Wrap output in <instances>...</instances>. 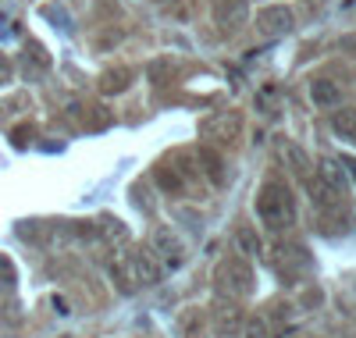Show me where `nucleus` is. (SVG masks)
I'll list each match as a JSON object with an SVG mask.
<instances>
[{
  "label": "nucleus",
  "mask_w": 356,
  "mask_h": 338,
  "mask_svg": "<svg viewBox=\"0 0 356 338\" xmlns=\"http://www.w3.org/2000/svg\"><path fill=\"white\" fill-rule=\"evenodd\" d=\"M239 246L246 253H260V239L253 235V228H239Z\"/></svg>",
  "instance_id": "10"
},
{
  "label": "nucleus",
  "mask_w": 356,
  "mask_h": 338,
  "mask_svg": "<svg viewBox=\"0 0 356 338\" xmlns=\"http://www.w3.org/2000/svg\"><path fill=\"white\" fill-rule=\"evenodd\" d=\"M246 335H250V338H264V335H267V328H264V321H250V328H246Z\"/></svg>",
  "instance_id": "12"
},
{
  "label": "nucleus",
  "mask_w": 356,
  "mask_h": 338,
  "mask_svg": "<svg viewBox=\"0 0 356 338\" xmlns=\"http://www.w3.org/2000/svg\"><path fill=\"white\" fill-rule=\"evenodd\" d=\"M214 18L225 29H239L246 22V0H221V4L214 8Z\"/></svg>",
  "instance_id": "6"
},
{
  "label": "nucleus",
  "mask_w": 356,
  "mask_h": 338,
  "mask_svg": "<svg viewBox=\"0 0 356 338\" xmlns=\"http://www.w3.org/2000/svg\"><path fill=\"white\" fill-rule=\"evenodd\" d=\"M310 100H314V107H339L342 93H339V86H335V82L317 79V82H310Z\"/></svg>",
  "instance_id": "7"
},
{
  "label": "nucleus",
  "mask_w": 356,
  "mask_h": 338,
  "mask_svg": "<svg viewBox=\"0 0 356 338\" xmlns=\"http://www.w3.org/2000/svg\"><path fill=\"white\" fill-rule=\"evenodd\" d=\"M125 79H129V72H118V75H104V93H118V89H125Z\"/></svg>",
  "instance_id": "11"
},
{
  "label": "nucleus",
  "mask_w": 356,
  "mask_h": 338,
  "mask_svg": "<svg viewBox=\"0 0 356 338\" xmlns=\"http://www.w3.org/2000/svg\"><path fill=\"white\" fill-rule=\"evenodd\" d=\"M332 125H335V132H339L342 139H353V143H356V111H335Z\"/></svg>",
  "instance_id": "9"
},
{
  "label": "nucleus",
  "mask_w": 356,
  "mask_h": 338,
  "mask_svg": "<svg viewBox=\"0 0 356 338\" xmlns=\"http://www.w3.org/2000/svg\"><path fill=\"white\" fill-rule=\"evenodd\" d=\"M257 218L267 228H285L292 225V196L282 182H264V189L257 196Z\"/></svg>",
  "instance_id": "1"
},
{
  "label": "nucleus",
  "mask_w": 356,
  "mask_h": 338,
  "mask_svg": "<svg viewBox=\"0 0 356 338\" xmlns=\"http://www.w3.org/2000/svg\"><path fill=\"white\" fill-rule=\"evenodd\" d=\"M321 182H324V186H328L335 196L346 193V171H342L339 164H332V161H324V164H321Z\"/></svg>",
  "instance_id": "8"
},
{
  "label": "nucleus",
  "mask_w": 356,
  "mask_h": 338,
  "mask_svg": "<svg viewBox=\"0 0 356 338\" xmlns=\"http://www.w3.org/2000/svg\"><path fill=\"white\" fill-rule=\"evenodd\" d=\"M221 278H225L221 285H225L228 292H235V296H246V292L253 289V285H250L253 274H250V267H246L243 260H228V264L221 267Z\"/></svg>",
  "instance_id": "3"
},
{
  "label": "nucleus",
  "mask_w": 356,
  "mask_h": 338,
  "mask_svg": "<svg viewBox=\"0 0 356 338\" xmlns=\"http://www.w3.org/2000/svg\"><path fill=\"white\" fill-rule=\"evenodd\" d=\"M154 250H157L171 267H178V264H182V257H186L182 239H178L175 232H168V228H157V232H154Z\"/></svg>",
  "instance_id": "5"
},
{
  "label": "nucleus",
  "mask_w": 356,
  "mask_h": 338,
  "mask_svg": "<svg viewBox=\"0 0 356 338\" xmlns=\"http://www.w3.org/2000/svg\"><path fill=\"white\" fill-rule=\"evenodd\" d=\"M257 29L264 36H282V33L292 29V11L289 8H264L257 15Z\"/></svg>",
  "instance_id": "2"
},
{
  "label": "nucleus",
  "mask_w": 356,
  "mask_h": 338,
  "mask_svg": "<svg viewBox=\"0 0 356 338\" xmlns=\"http://www.w3.org/2000/svg\"><path fill=\"white\" fill-rule=\"evenodd\" d=\"M129 271H132V278L143 282V285H157L161 282V264L154 253H132L129 257Z\"/></svg>",
  "instance_id": "4"
}]
</instances>
